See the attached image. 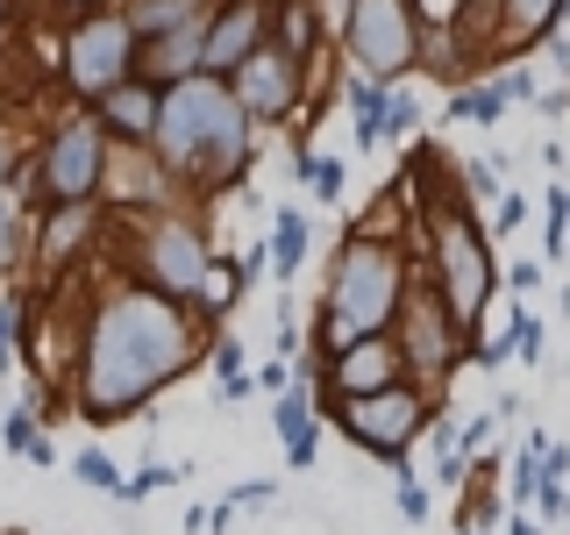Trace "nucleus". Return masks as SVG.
Here are the masks:
<instances>
[{
	"mask_svg": "<svg viewBox=\"0 0 570 535\" xmlns=\"http://www.w3.org/2000/svg\"><path fill=\"white\" fill-rule=\"evenodd\" d=\"M207 321L186 300H165L136 279H115L86 308L79 357H71V415L86 428L136 421L157 392H171L193 364L207 357Z\"/></svg>",
	"mask_w": 570,
	"mask_h": 535,
	"instance_id": "obj_1",
	"label": "nucleus"
},
{
	"mask_svg": "<svg viewBox=\"0 0 570 535\" xmlns=\"http://www.w3.org/2000/svg\"><path fill=\"white\" fill-rule=\"evenodd\" d=\"M150 165L171 178L193 201H214V193L243 186L249 165H257V129L236 107L222 79L193 71L157 94V136H150Z\"/></svg>",
	"mask_w": 570,
	"mask_h": 535,
	"instance_id": "obj_2",
	"label": "nucleus"
},
{
	"mask_svg": "<svg viewBox=\"0 0 570 535\" xmlns=\"http://www.w3.org/2000/svg\"><path fill=\"white\" fill-rule=\"evenodd\" d=\"M406 285H414V264H406L400 236H385L379 222H356L350 236H343V250H335V264H328V285H321L314 350L307 357H335L343 343L392 335Z\"/></svg>",
	"mask_w": 570,
	"mask_h": 535,
	"instance_id": "obj_3",
	"label": "nucleus"
},
{
	"mask_svg": "<svg viewBox=\"0 0 570 535\" xmlns=\"http://www.w3.org/2000/svg\"><path fill=\"white\" fill-rule=\"evenodd\" d=\"M421 222H428V285L442 293V308L450 321L463 329V343L478 335V321H485L492 293H499V264H492V236L471 222V201L450 186V193H428L421 201Z\"/></svg>",
	"mask_w": 570,
	"mask_h": 535,
	"instance_id": "obj_4",
	"label": "nucleus"
},
{
	"mask_svg": "<svg viewBox=\"0 0 570 535\" xmlns=\"http://www.w3.org/2000/svg\"><path fill=\"white\" fill-rule=\"evenodd\" d=\"M107 157H115V143L107 129L94 121V107H71L43 129V143L22 157V201L29 214L43 207H100V186H107Z\"/></svg>",
	"mask_w": 570,
	"mask_h": 535,
	"instance_id": "obj_5",
	"label": "nucleus"
},
{
	"mask_svg": "<svg viewBox=\"0 0 570 535\" xmlns=\"http://www.w3.org/2000/svg\"><path fill=\"white\" fill-rule=\"evenodd\" d=\"M207 264H214L207 228L193 222V214H178V207H150L129 228V279L150 285V293H165V300H186V308H193Z\"/></svg>",
	"mask_w": 570,
	"mask_h": 535,
	"instance_id": "obj_6",
	"label": "nucleus"
},
{
	"mask_svg": "<svg viewBox=\"0 0 570 535\" xmlns=\"http://www.w3.org/2000/svg\"><path fill=\"white\" fill-rule=\"evenodd\" d=\"M343 50L356 79L400 86L428 58V22L414 0H343Z\"/></svg>",
	"mask_w": 570,
	"mask_h": 535,
	"instance_id": "obj_7",
	"label": "nucleus"
},
{
	"mask_svg": "<svg viewBox=\"0 0 570 535\" xmlns=\"http://www.w3.org/2000/svg\"><path fill=\"white\" fill-rule=\"evenodd\" d=\"M321 415L343 428L364 457L406 464V457H414V442L428 436V421H435V392L414 386V379H400V386H385V392H364V400H328Z\"/></svg>",
	"mask_w": 570,
	"mask_h": 535,
	"instance_id": "obj_8",
	"label": "nucleus"
},
{
	"mask_svg": "<svg viewBox=\"0 0 570 535\" xmlns=\"http://www.w3.org/2000/svg\"><path fill=\"white\" fill-rule=\"evenodd\" d=\"M58 79H65V94L79 107H94L100 94H115L121 79H136V29H129V14H121V0L115 8L79 14V22H65Z\"/></svg>",
	"mask_w": 570,
	"mask_h": 535,
	"instance_id": "obj_9",
	"label": "nucleus"
},
{
	"mask_svg": "<svg viewBox=\"0 0 570 535\" xmlns=\"http://www.w3.org/2000/svg\"><path fill=\"white\" fill-rule=\"evenodd\" d=\"M392 343H400V364H406V379L428 386V392H442V379L456 371V357L471 350L463 343V329L450 321V308H442V293L428 279L406 285V300H400V321H392Z\"/></svg>",
	"mask_w": 570,
	"mask_h": 535,
	"instance_id": "obj_10",
	"label": "nucleus"
},
{
	"mask_svg": "<svg viewBox=\"0 0 570 535\" xmlns=\"http://www.w3.org/2000/svg\"><path fill=\"white\" fill-rule=\"evenodd\" d=\"M222 86L236 94V107L249 115V129H278V121H293L299 100H307V58H293L285 43L264 36V43L249 50Z\"/></svg>",
	"mask_w": 570,
	"mask_h": 535,
	"instance_id": "obj_11",
	"label": "nucleus"
},
{
	"mask_svg": "<svg viewBox=\"0 0 570 535\" xmlns=\"http://www.w3.org/2000/svg\"><path fill=\"white\" fill-rule=\"evenodd\" d=\"M307 364H314L321 407H328V400H364V392H385V386L406 379L400 343H392V335H364V343H343L335 357H307Z\"/></svg>",
	"mask_w": 570,
	"mask_h": 535,
	"instance_id": "obj_12",
	"label": "nucleus"
},
{
	"mask_svg": "<svg viewBox=\"0 0 570 535\" xmlns=\"http://www.w3.org/2000/svg\"><path fill=\"white\" fill-rule=\"evenodd\" d=\"M264 36H272V0H207L200 71H207V79H228V71H236Z\"/></svg>",
	"mask_w": 570,
	"mask_h": 535,
	"instance_id": "obj_13",
	"label": "nucleus"
},
{
	"mask_svg": "<svg viewBox=\"0 0 570 535\" xmlns=\"http://www.w3.org/2000/svg\"><path fill=\"white\" fill-rule=\"evenodd\" d=\"M94 236H100V207H43V214L29 222V257H36V272H43V279L71 272V264L94 250Z\"/></svg>",
	"mask_w": 570,
	"mask_h": 535,
	"instance_id": "obj_14",
	"label": "nucleus"
},
{
	"mask_svg": "<svg viewBox=\"0 0 570 535\" xmlns=\"http://www.w3.org/2000/svg\"><path fill=\"white\" fill-rule=\"evenodd\" d=\"M272 428L285 442V464H293V471H314V457H321V392H314V364H307V357L293 364V386L272 400Z\"/></svg>",
	"mask_w": 570,
	"mask_h": 535,
	"instance_id": "obj_15",
	"label": "nucleus"
},
{
	"mask_svg": "<svg viewBox=\"0 0 570 535\" xmlns=\"http://www.w3.org/2000/svg\"><path fill=\"white\" fill-rule=\"evenodd\" d=\"M94 121L107 129L115 150H150V136H157V86L150 79H121L115 94L94 100Z\"/></svg>",
	"mask_w": 570,
	"mask_h": 535,
	"instance_id": "obj_16",
	"label": "nucleus"
},
{
	"mask_svg": "<svg viewBox=\"0 0 570 535\" xmlns=\"http://www.w3.org/2000/svg\"><path fill=\"white\" fill-rule=\"evenodd\" d=\"M563 0H492V58H521L557 29Z\"/></svg>",
	"mask_w": 570,
	"mask_h": 535,
	"instance_id": "obj_17",
	"label": "nucleus"
},
{
	"mask_svg": "<svg viewBox=\"0 0 570 535\" xmlns=\"http://www.w3.org/2000/svg\"><path fill=\"white\" fill-rule=\"evenodd\" d=\"M307 257H314V222H307V207H278V214H272V243H264V272L285 285V279H299V264H307Z\"/></svg>",
	"mask_w": 570,
	"mask_h": 535,
	"instance_id": "obj_18",
	"label": "nucleus"
},
{
	"mask_svg": "<svg viewBox=\"0 0 570 535\" xmlns=\"http://www.w3.org/2000/svg\"><path fill=\"white\" fill-rule=\"evenodd\" d=\"M243 257H222L214 250V264H207V279H200V293H193V314L207 321V329H222L228 314H236V300H243Z\"/></svg>",
	"mask_w": 570,
	"mask_h": 535,
	"instance_id": "obj_19",
	"label": "nucleus"
},
{
	"mask_svg": "<svg viewBox=\"0 0 570 535\" xmlns=\"http://www.w3.org/2000/svg\"><path fill=\"white\" fill-rule=\"evenodd\" d=\"M29 272V201L22 186L0 193V285H22Z\"/></svg>",
	"mask_w": 570,
	"mask_h": 535,
	"instance_id": "obj_20",
	"label": "nucleus"
},
{
	"mask_svg": "<svg viewBox=\"0 0 570 535\" xmlns=\"http://www.w3.org/2000/svg\"><path fill=\"white\" fill-rule=\"evenodd\" d=\"M121 14H129L136 43H150V36H171V29L207 22V0H121Z\"/></svg>",
	"mask_w": 570,
	"mask_h": 535,
	"instance_id": "obj_21",
	"label": "nucleus"
},
{
	"mask_svg": "<svg viewBox=\"0 0 570 535\" xmlns=\"http://www.w3.org/2000/svg\"><path fill=\"white\" fill-rule=\"evenodd\" d=\"M0 450L22 457V464H58V442L36 428V407H8L0 415Z\"/></svg>",
	"mask_w": 570,
	"mask_h": 535,
	"instance_id": "obj_22",
	"label": "nucleus"
},
{
	"mask_svg": "<svg viewBox=\"0 0 570 535\" xmlns=\"http://www.w3.org/2000/svg\"><path fill=\"white\" fill-rule=\"evenodd\" d=\"M350 115H356V150H379V115H385V86L379 79H350Z\"/></svg>",
	"mask_w": 570,
	"mask_h": 535,
	"instance_id": "obj_23",
	"label": "nucleus"
},
{
	"mask_svg": "<svg viewBox=\"0 0 570 535\" xmlns=\"http://www.w3.org/2000/svg\"><path fill=\"white\" fill-rule=\"evenodd\" d=\"M71 478L79 486H94V493H107V499H121V464L100 450V442H86V450H71Z\"/></svg>",
	"mask_w": 570,
	"mask_h": 535,
	"instance_id": "obj_24",
	"label": "nucleus"
},
{
	"mask_svg": "<svg viewBox=\"0 0 570 535\" xmlns=\"http://www.w3.org/2000/svg\"><path fill=\"white\" fill-rule=\"evenodd\" d=\"M186 478V464H165V457H142L136 471H121V499H150V493H165Z\"/></svg>",
	"mask_w": 570,
	"mask_h": 535,
	"instance_id": "obj_25",
	"label": "nucleus"
},
{
	"mask_svg": "<svg viewBox=\"0 0 570 535\" xmlns=\"http://www.w3.org/2000/svg\"><path fill=\"white\" fill-rule=\"evenodd\" d=\"M293 172H299V186H314V201H343V157H314V150H299V157H293Z\"/></svg>",
	"mask_w": 570,
	"mask_h": 535,
	"instance_id": "obj_26",
	"label": "nucleus"
},
{
	"mask_svg": "<svg viewBox=\"0 0 570 535\" xmlns=\"http://www.w3.org/2000/svg\"><path fill=\"white\" fill-rule=\"evenodd\" d=\"M507 115V100H499V86L485 79V86H456L450 94V121H499Z\"/></svg>",
	"mask_w": 570,
	"mask_h": 535,
	"instance_id": "obj_27",
	"label": "nucleus"
},
{
	"mask_svg": "<svg viewBox=\"0 0 570 535\" xmlns=\"http://www.w3.org/2000/svg\"><path fill=\"white\" fill-rule=\"evenodd\" d=\"M421 129V100L406 94V86H385V115H379V143L392 136H414Z\"/></svg>",
	"mask_w": 570,
	"mask_h": 535,
	"instance_id": "obj_28",
	"label": "nucleus"
},
{
	"mask_svg": "<svg viewBox=\"0 0 570 535\" xmlns=\"http://www.w3.org/2000/svg\"><path fill=\"white\" fill-rule=\"evenodd\" d=\"M534 486H542V436H534L528 450L507 464V493H513V507H534Z\"/></svg>",
	"mask_w": 570,
	"mask_h": 535,
	"instance_id": "obj_29",
	"label": "nucleus"
},
{
	"mask_svg": "<svg viewBox=\"0 0 570 535\" xmlns=\"http://www.w3.org/2000/svg\"><path fill=\"white\" fill-rule=\"evenodd\" d=\"M200 364L214 371V386H228V379H249V371H243V364H249V357H243V343H236V335H222V329L207 335V357H200Z\"/></svg>",
	"mask_w": 570,
	"mask_h": 535,
	"instance_id": "obj_30",
	"label": "nucleus"
},
{
	"mask_svg": "<svg viewBox=\"0 0 570 535\" xmlns=\"http://www.w3.org/2000/svg\"><path fill=\"white\" fill-rule=\"evenodd\" d=\"M563 236H570V186H549V201H542V250L549 257H563Z\"/></svg>",
	"mask_w": 570,
	"mask_h": 535,
	"instance_id": "obj_31",
	"label": "nucleus"
},
{
	"mask_svg": "<svg viewBox=\"0 0 570 535\" xmlns=\"http://www.w3.org/2000/svg\"><path fill=\"white\" fill-rule=\"evenodd\" d=\"M392 499H400L406 522H428V507H435V499H428V478H414L406 464H400V486H392Z\"/></svg>",
	"mask_w": 570,
	"mask_h": 535,
	"instance_id": "obj_32",
	"label": "nucleus"
},
{
	"mask_svg": "<svg viewBox=\"0 0 570 535\" xmlns=\"http://www.w3.org/2000/svg\"><path fill=\"white\" fill-rule=\"evenodd\" d=\"M513 357H521V364H542V321H534L528 308L513 314Z\"/></svg>",
	"mask_w": 570,
	"mask_h": 535,
	"instance_id": "obj_33",
	"label": "nucleus"
},
{
	"mask_svg": "<svg viewBox=\"0 0 570 535\" xmlns=\"http://www.w3.org/2000/svg\"><path fill=\"white\" fill-rule=\"evenodd\" d=\"M499 421H507L499 407H485V415H471V421H463V436H456V450H463V457H478V450L492 442V428H499Z\"/></svg>",
	"mask_w": 570,
	"mask_h": 535,
	"instance_id": "obj_34",
	"label": "nucleus"
},
{
	"mask_svg": "<svg viewBox=\"0 0 570 535\" xmlns=\"http://www.w3.org/2000/svg\"><path fill=\"white\" fill-rule=\"evenodd\" d=\"M463 471H471V457H463V450H435V471H428V478H435L442 493H463V486H471Z\"/></svg>",
	"mask_w": 570,
	"mask_h": 535,
	"instance_id": "obj_35",
	"label": "nucleus"
},
{
	"mask_svg": "<svg viewBox=\"0 0 570 535\" xmlns=\"http://www.w3.org/2000/svg\"><path fill=\"white\" fill-rule=\"evenodd\" d=\"M463 186H471L463 201H499V172L485 165V157H471V165H463Z\"/></svg>",
	"mask_w": 570,
	"mask_h": 535,
	"instance_id": "obj_36",
	"label": "nucleus"
},
{
	"mask_svg": "<svg viewBox=\"0 0 570 535\" xmlns=\"http://www.w3.org/2000/svg\"><path fill=\"white\" fill-rule=\"evenodd\" d=\"M272 499H278V478H243V486L236 493H228V507H272Z\"/></svg>",
	"mask_w": 570,
	"mask_h": 535,
	"instance_id": "obj_37",
	"label": "nucleus"
},
{
	"mask_svg": "<svg viewBox=\"0 0 570 535\" xmlns=\"http://www.w3.org/2000/svg\"><path fill=\"white\" fill-rule=\"evenodd\" d=\"M285 386H293V364H285V357H272V364H257V371H249V392H272V400H278Z\"/></svg>",
	"mask_w": 570,
	"mask_h": 535,
	"instance_id": "obj_38",
	"label": "nucleus"
},
{
	"mask_svg": "<svg viewBox=\"0 0 570 535\" xmlns=\"http://www.w3.org/2000/svg\"><path fill=\"white\" fill-rule=\"evenodd\" d=\"M521 222H528V201H521V193H499V201H492V228L507 236V228H521Z\"/></svg>",
	"mask_w": 570,
	"mask_h": 535,
	"instance_id": "obj_39",
	"label": "nucleus"
},
{
	"mask_svg": "<svg viewBox=\"0 0 570 535\" xmlns=\"http://www.w3.org/2000/svg\"><path fill=\"white\" fill-rule=\"evenodd\" d=\"M499 100H534V79H528V71H499Z\"/></svg>",
	"mask_w": 570,
	"mask_h": 535,
	"instance_id": "obj_40",
	"label": "nucleus"
},
{
	"mask_svg": "<svg viewBox=\"0 0 570 535\" xmlns=\"http://www.w3.org/2000/svg\"><path fill=\"white\" fill-rule=\"evenodd\" d=\"M50 14H65V22H79V14H94V8H115V0H43Z\"/></svg>",
	"mask_w": 570,
	"mask_h": 535,
	"instance_id": "obj_41",
	"label": "nucleus"
},
{
	"mask_svg": "<svg viewBox=\"0 0 570 535\" xmlns=\"http://www.w3.org/2000/svg\"><path fill=\"white\" fill-rule=\"evenodd\" d=\"M507 285H513V293H534V285H542V264H513Z\"/></svg>",
	"mask_w": 570,
	"mask_h": 535,
	"instance_id": "obj_42",
	"label": "nucleus"
},
{
	"mask_svg": "<svg viewBox=\"0 0 570 535\" xmlns=\"http://www.w3.org/2000/svg\"><path fill=\"white\" fill-rule=\"evenodd\" d=\"M507 535H542V522H534L528 507H513V514H507Z\"/></svg>",
	"mask_w": 570,
	"mask_h": 535,
	"instance_id": "obj_43",
	"label": "nucleus"
},
{
	"mask_svg": "<svg viewBox=\"0 0 570 535\" xmlns=\"http://www.w3.org/2000/svg\"><path fill=\"white\" fill-rule=\"evenodd\" d=\"M14 14H22V0H0V43L14 36Z\"/></svg>",
	"mask_w": 570,
	"mask_h": 535,
	"instance_id": "obj_44",
	"label": "nucleus"
},
{
	"mask_svg": "<svg viewBox=\"0 0 570 535\" xmlns=\"http://www.w3.org/2000/svg\"><path fill=\"white\" fill-rule=\"evenodd\" d=\"M0 129H8V121H0Z\"/></svg>",
	"mask_w": 570,
	"mask_h": 535,
	"instance_id": "obj_45",
	"label": "nucleus"
}]
</instances>
